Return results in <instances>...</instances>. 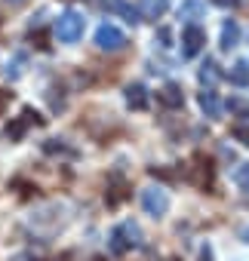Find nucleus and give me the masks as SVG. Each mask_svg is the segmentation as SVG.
Here are the masks:
<instances>
[{
  "label": "nucleus",
  "instance_id": "1",
  "mask_svg": "<svg viewBox=\"0 0 249 261\" xmlns=\"http://www.w3.org/2000/svg\"><path fill=\"white\" fill-rule=\"evenodd\" d=\"M139 243H142V230H139L136 221H123V224H117V227L111 230V240H108V246H111L114 255H127V252L136 249Z\"/></svg>",
  "mask_w": 249,
  "mask_h": 261
},
{
  "label": "nucleus",
  "instance_id": "2",
  "mask_svg": "<svg viewBox=\"0 0 249 261\" xmlns=\"http://www.w3.org/2000/svg\"><path fill=\"white\" fill-rule=\"evenodd\" d=\"M83 28H86V19L80 13H74V10H68V13H62L56 19V37L62 43H77L83 37Z\"/></svg>",
  "mask_w": 249,
  "mask_h": 261
},
{
  "label": "nucleus",
  "instance_id": "3",
  "mask_svg": "<svg viewBox=\"0 0 249 261\" xmlns=\"http://www.w3.org/2000/svg\"><path fill=\"white\" fill-rule=\"evenodd\" d=\"M95 46L105 49V53H117V49L127 46V34H123L117 25L105 22V25H98V31H95Z\"/></svg>",
  "mask_w": 249,
  "mask_h": 261
},
{
  "label": "nucleus",
  "instance_id": "4",
  "mask_svg": "<svg viewBox=\"0 0 249 261\" xmlns=\"http://www.w3.org/2000/svg\"><path fill=\"white\" fill-rule=\"evenodd\" d=\"M203 46H206V31L197 22H188L185 31H182V56L185 59H194Z\"/></svg>",
  "mask_w": 249,
  "mask_h": 261
},
{
  "label": "nucleus",
  "instance_id": "5",
  "mask_svg": "<svg viewBox=\"0 0 249 261\" xmlns=\"http://www.w3.org/2000/svg\"><path fill=\"white\" fill-rule=\"evenodd\" d=\"M142 206H145L148 215L160 218V215H166V209H169V197H166L163 188H148V191H142Z\"/></svg>",
  "mask_w": 249,
  "mask_h": 261
},
{
  "label": "nucleus",
  "instance_id": "6",
  "mask_svg": "<svg viewBox=\"0 0 249 261\" xmlns=\"http://www.w3.org/2000/svg\"><path fill=\"white\" fill-rule=\"evenodd\" d=\"M31 123H40V117H37V111H31V108H25V111H22V117H19V120H13V123L7 126V139H13V142H19V139L25 136V129H28Z\"/></svg>",
  "mask_w": 249,
  "mask_h": 261
},
{
  "label": "nucleus",
  "instance_id": "7",
  "mask_svg": "<svg viewBox=\"0 0 249 261\" xmlns=\"http://www.w3.org/2000/svg\"><path fill=\"white\" fill-rule=\"evenodd\" d=\"M157 98H160V105H166V108H182V105H185L182 86H176V83H166V86L157 92Z\"/></svg>",
  "mask_w": 249,
  "mask_h": 261
},
{
  "label": "nucleus",
  "instance_id": "8",
  "mask_svg": "<svg viewBox=\"0 0 249 261\" xmlns=\"http://www.w3.org/2000/svg\"><path fill=\"white\" fill-rule=\"evenodd\" d=\"M200 108L206 111V117H221V101H218V95H215V89L212 86H206L203 92H200Z\"/></svg>",
  "mask_w": 249,
  "mask_h": 261
},
{
  "label": "nucleus",
  "instance_id": "9",
  "mask_svg": "<svg viewBox=\"0 0 249 261\" xmlns=\"http://www.w3.org/2000/svg\"><path fill=\"white\" fill-rule=\"evenodd\" d=\"M166 10H169V0H142L139 16H145V19H154V22H157Z\"/></svg>",
  "mask_w": 249,
  "mask_h": 261
},
{
  "label": "nucleus",
  "instance_id": "10",
  "mask_svg": "<svg viewBox=\"0 0 249 261\" xmlns=\"http://www.w3.org/2000/svg\"><path fill=\"white\" fill-rule=\"evenodd\" d=\"M127 101H130V108L145 111V108H148V89H145L142 83H133V86L127 89Z\"/></svg>",
  "mask_w": 249,
  "mask_h": 261
},
{
  "label": "nucleus",
  "instance_id": "11",
  "mask_svg": "<svg viewBox=\"0 0 249 261\" xmlns=\"http://www.w3.org/2000/svg\"><path fill=\"white\" fill-rule=\"evenodd\" d=\"M240 43V25L231 19V22H225V28H221V49H234Z\"/></svg>",
  "mask_w": 249,
  "mask_h": 261
},
{
  "label": "nucleus",
  "instance_id": "12",
  "mask_svg": "<svg viewBox=\"0 0 249 261\" xmlns=\"http://www.w3.org/2000/svg\"><path fill=\"white\" fill-rule=\"evenodd\" d=\"M228 80L234 86H249V62H237L231 71H228Z\"/></svg>",
  "mask_w": 249,
  "mask_h": 261
},
{
  "label": "nucleus",
  "instance_id": "13",
  "mask_svg": "<svg viewBox=\"0 0 249 261\" xmlns=\"http://www.w3.org/2000/svg\"><path fill=\"white\" fill-rule=\"evenodd\" d=\"M200 13H203V4H200V0H185V4L179 7V19H185V22L200 19Z\"/></svg>",
  "mask_w": 249,
  "mask_h": 261
},
{
  "label": "nucleus",
  "instance_id": "14",
  "mask_svg": "<svg viewBox=\"0 0 249 261\" xmlns=\"http://www.w3.org/2000/svg\"><path fill=\"white\" fill-rule=\"evenodd\" d=\"M215 68H218V65H215L212 59L203 62V68H200V83H203V86H212V83L218 80V71H215Z\"/></svg>",
  "mask_w": 249,
  "mask_h": 261
},
{
  "label": "nucleus",
  "instance_id": "15",
  "mask_svg": "<svg viewBox=\"0 0 249 261\" xmlns=\"http://www.w3.org/2000/svg\"><path fill=\"white\" fill-rule=\"evenodd\" d=\"M234 181H237V188H240V191H246V194H249V166H240V169L234 172Z\"/></svg>",
  "mask_w": 249,
  "mask_h": 261
},
{
  "label": "nucleus",
  "instance_id": "16",
  "mask_svg": "<svg viewBox=\"0 0 249 261\" xmlns=\"http://www.w3.org/2000/svg\"><path fill=\"white\" fill-rule=\"evenodd\" d=\"M117 10H120L123 16H127V22H139V10H130L127 4H117Z\"/></svg>",
  "mask_w": 249,
  "mask_h": 261
},
{
  "label": "nucleus",
  "instance_id": "17",
  "mask_svg": "<svg viewBox=\"0 0 249 261\" xmlns=\"http://www.w3.org/2000/svg\"><path fill=\"white\" fill-rule=\"evenodd\" d=\"M234 136H237L243 145H249V129H246V126H234Z\"/></svg>",
  "mask_w": 249,
  "mask_h": 261
},
{
  "label": "nucleus",
  "instance_id": "18",
  "mask_svg": "<svg viewBox=\"0 0 249 261\" xmlns=\"http://www.w3.org/2000/svg\"><path fill=\"white\" fill-rule=\"evenodd\" d=\"M212 4H215V7H225V10H228V7L234 10V7H240V0H212Z\"/></svg>",
  "mask_w": 249,
  "mask_h": 261
},
{
  "label": "nucleus",
  "instance_id": "19",
  "mask_svg": "<svg viewBox=\"0 0 249 261\" xmlns=\"http://www.w3.org/2000/svg\"><path fill=\"white\" fill-rule=\"evenodd\" d=\"M7 105H10V92H4V89H0V117H4Z\"/></svg>",
  "mask_w": 249,
  "mask_h": 261
},
{
  "label": "nucleus",
  "instance_id": "20",
  "mask_svg": "<svg viewBox=\"0 0 249 261\" xmlns=\"http://www.w3.org/2000/svg\"><path fill=\"white\" fill-rule=\"evenodd\" d=\"M169 40H172V34H169V28H160V43H163V46H169Z\"/></svg>",
  "mask_w": 249,
  "mask_h": 261
},
{
  "label": "nucleus",
  "instance_id": "21",
  "mask_svg": "<svg viewBox=\"0 0 249 261\" xmlns=\"http://www.w3.org/2000/svg\"><path fill=\"white\" fill-rule=\"evenodd\" d=\"M200 261H212V252H209V246H206V249L200 252Z\"/></svg>",
  "mask_w": 249,
  "mask_h": 261
},
{
  "label": "nucleus",
  "instance_id": "22",
  "mask_svg": "<svg viewBox=\"0 0 249 261\" xmlns=\"http://www.w3.org/2000/svg\"><path fill=\"white\" fill-rule=\"evenodd\" d=\"M7 4H10V7H22V4H25V0H7Z\"/></svg>",
  "mask_w": 249,
  "mask_h": 261
},
{
  "label": "nucleus",
  "instance_id": "23",
  "mask_svg": "<svg viewBox=\"0 0 249 261\" xmlns=\"http://www.w3.org/2000/svg\"><path fill=\"white\" fill-rule=\"evenodd\" d=\"M246 240H249V230H246Z\"/></svg>",
  "mask_w": 249,
  "mask_h": 261
}]
</instances>
